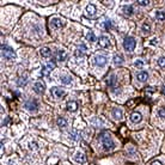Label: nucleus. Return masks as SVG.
<instances>
[{"label":"nucleus","mask_w":165,"mask_h":165,"mask_svg":"<svg viewBox=\"0 0 165 165\" xmlns=\"http://www.w3.org/2000/svg\"><path fill=\"white\" fill-rule=\"evenodd\" d=\"M44 90H46V86H44V84L42 81H36L34 84V91L37 95H42L44 92Z\"/></svg>","instance_id":"0eeeda50"},{"label":"nucleus","mask_w":165,"mask_h":165,"mask_svg":"<svg viewBox=\"0 0 165 165\" xmlns=\"http://www.w3.org/2000/svg\"><path fill=\"white\" fill-rule=\"evenodd\" d=\"M85 13H86V16L88 18H93L96 16V13H97V7L95 5H92V4L87 5L86 6V10H85Z\"/></svg>","instance_id":"423d86ee"},{"label":"nucleus","mask_w":165,"mask_h":165,"mask_svg":"<svg viewBox=\"0 0 165 165\" xmlns=\"http://www.w3.org/2000/svg\"><path fill=\"white\" fill-rule=\"evenodd\" d=\"M99 140H100V143H102V146H103L104 151L110 152L112 150H115L116 146H115V143H114V140H112V138L110 136V134L102 133L100 136H99Z\"/></svg>","instance_id":"f257e3e1"},{"label":"nucleus","mask_w":165,"mask_h":165,"mask_svg":"<svg viewBox=\"0 0 165 165\" xmlns=\"http://www.w3.org/2000/svg\"><path fill=\"white\" fill-rule=\"evenodd\" d=\"M78 109V103L77 102H70L67 103V110L68 111H75Z\"/></svg>","instance_id":"412c9836"},{"label":"nucleus","mask_w":165,"mask_h":165,"mask_svg":"<svg viewBox=\"0 0 165 165\" xmlns=\"http://www.w3.org/2000/svg\"><path fill=\"white\" fill-rule=\"evenodd\" d=\"M122 12L126 15V16H132L133 15V12H134V8L132 7V6H123L122 7Z\"/></svg>","instance_id":"a211bd4d"},{"label":"nucleus","mask_w":165,"mask_h":165,"mask_svg":"<svg viewBox=\"0 0 165 165\" xmlns=\"http://www.w3.org/2000/svg\"><path fill=\"white\" fill-rule=\"evenodd\" d=\"M141 28H143V31H144L145 34H150V31H151V25H150L148 23L145 22V23L143 24V27H141Z\"/></svg>","instance_id":"a878e982"},{"label":"nucleus","mask_w":165,"mask_h":165,"mask_svg":"<svg viewBox=\"0 0 165 165\" xmlns=\"http://www.w3.org/2000/svg\"><path fill=\"white\" fill-rule=\"evenodd\" d=\"M25 84H27V79H25V78H20V80L18 81V85H19V86H20V85L24 86Z\"/></svg>","instance_id":"72a5a7b5"},{"label":"nucleus","mask_w":165,"mask_h":165,"mask_svg":"<svg viewBox=\"0 0 165 165\" xmlns=\"http://www.w3.org/2000/svg\"><path fill=\"white\" fill-rule=\"evenodd\" d=\"M136 47V41L134 37H126L123 41V48L127 50V52H133Z\"/></svg>","instance_id":"f03ea898"},{"label":"nucleus","mask_w":165,"mask_h":165,"mask_svg":"<svg viewBox=\"0 0 165 165\" xmlns=\"http://www.w3.org/2000/svg\"><path fill=\"white\" fill-rule=\"evenodd\" d=\"M1 55L6 60H13L16 59V53L7 46H1Z\"/></svg>","instance_id":"7ed1b4c3"},{"label":"nucleus","mask_w":165,"mask_h":165,"mask_svg":"<svg viewBox=\"0 0 165 165\" xmlns=\"http://www.w3.org/2000/svg\"><path fill=\"white\" fill-rule=\"evenodd\" d=\"M70 139H72L73 141H79L80 140V134L77 131H72L70 133Z\"/></svg>","instance_id":"aec40b11"},{"label":"nucleus","mask_w":165,"mask_h":165,"mask_svg":"<svg viewBox=\"0 0 165 165\" xmlns=\"http://www.w3.org/2000/svg\"><path fill=\"white\" fill-rule=\"evenodd\" d=\"M86 39H87V41H90V42H95L96 41V36H95V34L92 31H88L87 35H86Z\"/></svg>","instance_id":"393cba45"},{"label":"nucleus","mask_w":165,"mask_h":165,"mask_svg":"<svg viewBox=\"0 0 165 165\" xmlns=\"http://www.w3.org/2000/svg\"><path fill=\"white\" fill-rule=\"evenodd\" d=\"M107 61H108V59L104 55H96L95 59H93V63H95L96 66H98V67L105 66L107 65Z\"/></svg>","instance_id":"39448f33"},{"label":"nucleus","mask_w":165,"mask_h":165,"mask_svg":"<svg viewBox=\"0 0 165 165\" xmlns=\"http://www.w3.org/2000/svg\"><path fill=\"white\" fill-rule=\"evenodd\" d=\"M29 147H30V150H36L37 148V144L36 143H32V144H30Z\"/></svg>","instance_id":"c9c22d12"},{"label":"nucleus","mask_w":165,"mask_h":165,"mask_svg":"<svg viewBox=\"0 0 165 165\" xmlns=\"http://www.w3.org/2000/svg\"><path fill=\"white\" fill-rule=\"evenodd\" d=\"M158 115H159V117H161V119L165 117V107H161V108L158 110Z\"/></svg>","instance_id":"c85d7f7f"},{"label":"nucleus","mask_w":165,"mask_h":165,"mask_svg":"<svg viewBox=\"0 0 165 165\" xmlns=\"http://www.w3.org/2000/svg\"><path fill=\"white\" fill-rule=\"evenodd\" d=\"M25 108H27L29 111H36L37 108H39V104H37V100L35 99H29L27 103H25Z\"/></svg>","instance_id":"6e6552de"},{"label":"nucleus","mask_w":165,"mask_h":165,"mask_svg":"<svg viewBox=\"0 0 165 165\" xmlns=\"http://www.w3.org/2000/svg\"><path fill=\"white\" fill-rule=\"evenodd\" d=\"M158 65H159V67H160V68L165 70V58H164V56L159 58V60H158Z\"/></svg>","instance_id":"cd10ccee"},{"label":"nucleus","mask_w":165,"mask_h":165,"mask_svg":"<svg viewBox=\"0 0 165 165\" xmlns=\"http://www.w3.org/2000/svg\"><path fill=\"white\" fill-rule=\"evenodd\" d=\"M154 18L157 20H159V22L165 20V12H163V11H156L154 12Z\"/></svg>","instance_id":"f3484780"},{"label":"nucleus","mask_w":165,"mask_h":165,"mask_svg":"<svg viewBox=\"0 0 165 165\" xmlns=\"http://www.w3.org/2000/svg\"><path fill=\"white\" fill-rule=\"evenodd\" d=\"M85 46H80L77 50H75V56H83V54L85 53Z\"/></svg>","instance_id":"b1692460"},{"label":"nucleus","mask_w":165,"mask_h":165,"mask_svg":"<svg viewBox=\"0 0 165 165\" xmlns=\"http://www.w3.org/2000/svg\"><path fill=\"white\" fill-rule=\"evenodd\" d=\"M115 81H116V79H115V75H114V74H111L110 77H109V79L107 80L108 85H110V86H114V85H115Z\"/></svg>","instance_id":"bb28decb"},{"label":"nucleus","mask_w":165,"mask_h":165,"mask_svg":"<svg viewBox=\"0 0 165 165\" xmlns=\"http://www.w3.org/2000/svg\"><path fill=\"white\" fill-rule=\"evenodd\" d=\"M56 122H58V126L61 127V128H65V127H67V120L63 119V117H59Z\"/></svg>","instance_id":"4be33fe9"},{"label":"nucleus","mask_w":165,"mask_h":165,"mask_svg":"<svg viewBox=\"0 0 165 165\" xmlns=\"http://www.w3.org/2000/svg\"><path fill=\"white\" fill-rule=\"evenodd\" d=\"M46 67L49 70V71H52V70H54L55 68V62H53V61H50V62H48L47 65H46Z\"/></svg>","instance_id":"c756f323"},{"label":"nucleus","mask_w":165,"mask_h":165,"mask_svg":"<svg viewBox=\"0 0 165 165\" xmlns=\"http://www.w3.org/2000/svg\"><path fill=\"white\" fill-rule=\"evenodd\" d=\"M138 5H140V6H147L150 4L148 0H139V1H136Z\"/></svg>","instance_id":"7c9ffc66"},{"label":"nucleus","mask_w":165,"mask_h":165,"mask_svg":"<svg viewBox=\"0 0 165 165\" xmlns=\"http://www.w3.org/2000/svg\"><path fill=\"white\" fill-rule=\"evenodd\" d=\"M65 19L63 18H60V17H53L52 19H50V25H52L53 28L55 29H60V28H63L65 27Z\"/></svg>","instance_id":"20e7f679"},{"label":"nucleus","mask_w":165,"mask_h":165,"mask_svg":"<svg viewBox=\"0 0 165 165\" xmlns=\"http://www.w3.org/2000/svg\"><path fill=\"white\" fill-rule=\"evenodd\" d=\"M41 73H42L43 75H48V74L50 73V71H49V70H48V68H47V67L44 66V67L42 68V71H41Z\"/></svg>","instance_id":"473e14b6"},{"label":"nucleus","mask_w":165,"mask_h":165,"mask_svg":"<svg viewBox=\"0 0 165 165\" xmlns=\"http://www.w3.org/2000/svg\"><path fill=\"white\" fill-rule=\"evenodd\" d=\"M141 120H143V116L140 112H133L131 115V122L133 123H139V122H141Z\"/></svg>","instance_id":"4468645a"},{"label":"nucleus","mask_w":165,"mask_h":165,"mask_svg":"<svg viewBox=\"0 0 165 165\" xmlns=\"http://www.w3.org/2000/svg\"><path fill=\"white\" fill-rule=\"evenodd\" d=\"M98 46L100 48H108L110 46V42H109V39L107 36H100L98 39Z\"/></svg>","instance_id":"1a4fd4ad"},{"label":"nucleus","mask_w":165,"mask_h":165,"mask_svg":"<svg viewBox=\"0 0 165 165\" xmlns=\"http://www.w3.org/2000/svg\"><path fill=\"white\" fill-rule=\"evenodd\" d=\"M164 93H165V86H164Z\"/></svg>","instance_id":"58836bf2"},{"label":"nucleus","mask_w":165,"mask_h":165,"mask_svg":"<svg viewBox=\"0 0 165 165\" xmlns=\"http://www.w3.org/2000/svg\"><path fill=\"white\" fill-rule=\"evenodd\" d=\"M52 95L55 97V98H62L65 96V91L62 90L60 87H53L52 88Z\"/></svg>","instance_id":"9d476101"},{"label":"nucleus","mask_w":165,"mask_h":165,"mask_svg":"<svg viewBox=\"0 0 165 165\" xmlns=\"http://www.w3.org/2000/svg\"><path fill=\"white\" fill-rule=\"evenodd\" d=\"M123 62V56L122 55H115L114 56V63H115V65H121V63Z\"/></svg>","instance_id":"5701e85b"},{"label":"nucleus","mask_w":165,"mask_h":165,"mask_svg":"<svg viewBox=\"0 0 165 165\" xmlns=\"http://www.w3.org/2000/svg\"><path fill=\"white\" fill-rule=\"evenodd\" d=\"M111 114L116 120H122V110H121V108H115L112 110Z\"/></svg>","instance_id":"dca6fc26"},{"label":"nucleus","mask_w":165,"mask_h":165,"mask_svg":"<svg viewBox=\"0 0 165 165\" xmlns=\"http://www.w3.org/2000/svg\"><path fill=\"white\" fill-rule=\"evenodd\" d=\"M152 165H161V163H160V161H158V160H154L153 163H152Z\"/></svg>","instance_id":"4c0bfd02"},{"label":"nucleus","mask_w":165,"mask_h":165,"mask_svg":"<svg viewBox=\"0 0 165 165\" xmlns=\"http://www.w3.org/2000/svg\"><path fill=\"white\" fill-rule=\"evenodd\" d=\"M74 159H75V161L79 163V164H85L86 163V156L83 153V152H77Z\"/></svg>","instance_id":"9b49d317"},{"label":"nucleus","mask_w":165,"mask_h":165,"mask_svg":"<svg viewBox=\"0 0 165 165\" xmlns=\"http://www.w3.org/2000/svg\"><path fill=\"white\" fill-rule=\"evenodd\" d=\"M40 54L43 58H50L52 56V50H50V48H48V47H43L40 50Z\"/></svg>","instance_id":"2eb2a0df"},{"label":"nucleus","mask_w":165,"mask_h":165,"mask_svg":"<svg viewBox=\"0 0 165 165\" xmlns=\"http://www.w3.org/2000/svg\"><path fill=\"white\" fill-rule=\"evenodd\" d=\"M134 66H135V67H143V66H144V61H143V60H136V61H134Z\"/></svg>","instance_id":"2f4dec72"},{"label":"nucleus","mask_w":165,"mask_h":165,"mask_svg":"<svg viewBox=\"0 0 165 165\" xmlns=\"http://www.w3.org/2000/svg\"><path fill=\"white\" fill-rule=\"evenodd\" d=\"M147 78H148V73L146 72V71H141V72H139L138 74H136V79L140 81V83H144V81H146L147 80Z\"/></svg>","instance_id":"f8f14e48"},{"label":"nucleus","mask_w":165,"mask_h":165,"mask_svg":"<svg viewBox=\"0 0 165 165\" xmlns=\"http://www.w3.org/2000/svg\"><path fill=\"white\" fill-rule=\"evenodd\" d=\"M66 59H67V53H66V50L59 49V50H58V53H56V60H59V61H65Z\"/></svg>","instance_id":"ddd939ff"},{"label":"nucleus","mask_w":165,"mask_h":165,"mask_svg":"<svg viewBox=\"0 0 165 165\" xmlns=\"http://www.w3.org/2000/svg\"><path fill=\"white\" fill-rule=\"evenodd\" d=\"M60 81L63 85H71L72 84V79H71V77H68V75H61V77H60Z\"/></svg>","instance_id":"6ab92c4d"},{"label":"nucleus","mask_w":165,"mask_h":165,"mask_svg":"<svg viewBox=\"0 0 165 165\" xmlns=\"http://www.w3.org/2000/svg\"><path fill=\"white\" fill-rule=\"evenodd\" d=\"M157 42H158V41H157V39L154 37V39H152V40H151V42H150V43H151V44H157Z\"/></svg>","instance_id":"e433bc0d"},{"label":"nucleus","mask_w":165,"mask_h":165,"mask_svg":"<svg viewBox=\"0 0 165 165\" xmlns=\"http://www.w3.org/2000/svg\"><path fill=\"white\" fill-rule=\"evenodd\" d=\"M103 27H104L105 29H108V28H110V27H111V24H110V22H109V20H105V22H103Z\"/></svg>","instance_id":"f704fd0d"}]
</instances>
